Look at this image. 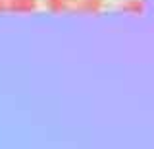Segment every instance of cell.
<instances>
[{"instance_id":"cell-1","label":"cell","mask_w":154,"mask_h":149,"mask_svg":"<svg viewBox=\"0 0 154 149\" xmlns=\"http://www.w3.org/2000/svg\"><path fill=\"white\" fill-rule=\"evenodd\" d=\"M46 8L56 14H96L102 0H46Z\"/></svg>"},{"instance_id":"cell-2","label":"cell","mask_w":154,"mask_h":149,"mask_svg":"<svg viewBox=\"0 0 154 149\" xmlns=\"http://www.w3.org/2000/svg\"><path fill=\"white\" fill-rule=\"evenodd\" d=\"M38 0H0V12H33Z\"/></svg>"},{"instance_id":"cell-3","label":"cell","mask_w":154,"mask_h":149,"mask_svg":"<svg viewBox=\"0 0 154 149\" xmlns=\"http://www.w3.org/2000/svg\"><path fill=\"white\" fill-rule=\"evenodd\" d=\"M123 10L139 14V12H141V4H139V2H131V4H127V6H123Z\"/></svg>"}]
</instances>
